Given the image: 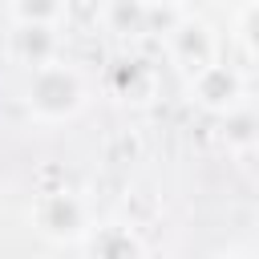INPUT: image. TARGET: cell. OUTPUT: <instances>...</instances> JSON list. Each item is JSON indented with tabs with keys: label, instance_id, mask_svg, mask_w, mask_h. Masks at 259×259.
<instances>
[{
	"label": "cell",
	"instance_id": "1",
	"mask_svg": "<svg viewBox=\"0 0 259 259\" xmlns=\"http://www.w3.org/2000/svg\"><path fill=\"white\" fill-rule=\"evenodd\" d=\"M85 77L65 65V61H45V65H32L28 73V85H24V101H28V113L45 125H57V121H69L85 109Z\"/></svg>",
	"mask_w": 259,
	"mask_h": 259
},
{
	"label": "cell",
	"instance_id": "2",
	"mask_svg": "<svg viewBox=\"0 0 259 259\" xmlns=\"http://www.w3.org/2000/svg\"><path fill=\"white\" fill-rule=\"evenodd\" d=\"M166 49H170V61L190 77L198 73L202 65L219 61V40L214 32L198 20V16H178L170 28H166Z\"/></svg>",
	"mask_w": 259,
	"mask_h": 259
},
{
	"label": "cell",
	"instance_id": "3",
	"mask_svg": "<svg viewBox=\"0 0 259 259\" xmlns=\"http://www.w3.org/2000/svg\"><path fill=\"white\" fill-rule=\"evenodd\" d=\"M190 97L206 113H231L235 105H243V77H239V69L210 61L198 73H190Z\"/></svg>",
	"mask_w": 259,
	"mask_h": 259
},
{
	"label": "cell",
	"instance_id": "4",
	"mask_svg": "<svg viewBox=\"0 0 259 259\" xmlns=\"http://www.w3.org/2000/svg\"><path fill=\"white\" fill-rule=\"evenodd\" d=\"M36 227L45 231V235H53V239H81L85 231H89V223H85V206H81V198H73L69 190H57V194H40L36 198Z\"/></svg>",
	"mask_w": 259,
	"mask_h": 259
},
{
	"label": "cell",
	"instance_id": "5",
	"mask_svg": "<svg viewBox=\"0 0 259 259\" xmlns=\"http://www.w3.org/2000/svg\"><path fill=\"white\" fill-rule=\"evenodd\" d=\"M77 243H81V251H89V255H146V243L134 235V227H121V223L89 227Z\"/></svg>",
	"mask_w": 259,
	"mask_h": 259
},
{
	"label": "cell",
	"instance_id": "6",
	"mask_svg": "<svg viewBox=\"0 0 259 259\" xmlns=\"http://www.w3.org/2000/svg\"><path fill=\"white\" fill-rule=\"evenodd\" d=\"M53 49H57V28H53V24H16V32H12V53H16L28 69L53 61Z\"/></svg>",
	"mask_w": 259,
	"mask_h": 259
},
{
	"label": "cell",
	"instance_id": "7",
	"mask_svg": "<svg viewBox=\"0 0 259 259\" xmlns=\"http://www.w3.org/2000/svg\"><path fill=\"white\" fill-rule=\"evenodd\" d=\"M154 20L150 0H105V24L117 36H142Z\"/></svg>",
	"mask_w": 259,
	"mask_h": 259
},
{
	"label": "cell",
	"instance_id": "8",
	"mask_svg": "<svg viewBox=\"0 0 259 259\" xmlns=\"http://www.w3.org/2000/svg\"><path fill=\"white\" fill-rule=\"evenodd\" d=\"M12 24H53L65 16V0H8Z\"/></svg>",
	"mask_w": 259,
	"mask_h": 259
},
{
	"label": "cell",
	"instance_id": "9",
	"mask_svg": "<svg viewBox=\"0 0 259 259\" xmlns=\"http://www.w3.org/2000/svg\"><path fill=\"white\" fill-rule=\"evenodd\" d=\"M239 40L247 45V53L251 57H259V0H247L243 8H239Z\"/></svg>",
	"mask_w": 259,
	"mask_h": 259
},
{
	"label": "cell",
	"instance_id": "10",
	"mask_svg": "<svg viewBox=\"0 0 259 259\" xmlns=\"http://www.w3.org/2000/svg\"><path fill=\"white\" fill-rule=\"evenodd\" d=\"M235 4H247V0H235Z\"/></svg>",
	"mask_w": 259,
	"mask_h": 259
}]
</instances>
